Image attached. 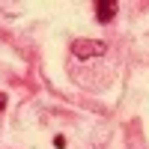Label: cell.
<instances>
[{"instance_id": "obj_1", "label": "cell", "mask_w": 149, "mask_h": 149, "mask_svg": "<svg viewBox=\"0 0 149 149\" xmlns=\"http://www.w3.org/2000/svg\"><path fill=\"white\" fill-rule=\"evenodd\" d=\"M104 51H107V45H104V42H98V39H74V42H72V54L78 57V60L102 57Z\"/></svg>"}, {"instance_id": "obj_4", "label": "cell", "mask_w": 149, "mask_h": 149, "mask_svg": "<svg viewBox=\"0 0 149 149\" xmlns=\"http://www.w3.org/2000/svg\"><path fill=\"white\" fill-rule=\"evenodd\" d=\"M3 107H6V95L0 93V110H3Z\"/></svg>"}, {"instance_id": "obj_3", "label": "cell", "mask_w": 149, "mask_h": 149, "mask_svg": "<svg viewBox=\"0 0 149 149\" xmlns=\"http://www.w3.org/2000/svg\"><path fill=\"white\" fill-rule=\"evenodd\" d=\"M54 146H57V149H63V146H66V137H63V134H57V137H54Z\"/></svg>"}, {"instance_id": "obj_2", "label": "cell", "mask_w": 149, "mask_h": 149, "mask_svg": "<svg viewBox=\"0 0 149 149\" xmlns=\"http://www.w3.org/2000/svg\"><path fill=\"white\" fill-rule=\"evenodd\" d=\"M113 15H116V3H113V0H98V3H95V18L102 24L113 21Z\"/></svg>"}]
</instances>
